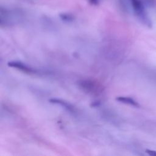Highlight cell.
Wrapping results in <instances>:
<instances>
[{
  "label": "cell",
  "mask_w": 156,
  "mask_h": 156,
  "mask_svg": "<svg viewBox=\"0 0 156 156\" xmlns=\"http://www.w3.org/2000/svg\"><path fill=\"white\" fill-rule=\"evenodd\" d=\"M132 9L140 20L148 27L152 26V23L145 11L144 6L141 0H130Z\"/></svg>",
  "instance_id": "6da1fadb"
},
{
  "label": "cell",
  "mask_w": 156,
  "mask_h": 156,
  "mask_svg": "<svg viewBox=\"0 0 156 156\" xmlns=\"http://www.w3.org/2000/svg\"><path fill=\"white\" fill-rule=\"evenodd\" d=\"M8 66L12 68H15L18 69H20L23 72L27 73H35V71L29 67L28 66L26 65L24 63H21L20 62H17V61H13V62H9L7 63Z\"/></svg>",
  "instance_id": "7a4b0ae2"
},
{
  "label": "cell",
  "mask_w": 156,
  "mask_h": 156,
  "mask_svg": "<svg viewBox=\"0 0 156 156\" xmlns=\"http://www.w3.org/2000/svg\"><path fill=\"white\" fill-rule=\"evenodd\" d=\"M116 100L119 102H122V103H124L126 104H129V105H130L133 107H140L139 104L136 101H135L133 99H132V98H130V97L120 96V97L116 98Z\"/></svg>",
  "instance_id": "3957f363"
},
{
  "label": "cell",
  "mask_w": 156,
  "mask_h": 156,
  "mask_svg": "<svg viewBox=\"0 0 156 156\" xmlns=\"http://www.w3.org/2000/svg\"><path fill=\"white\" fill-rule=\"evenodd\" d=\"M49 101L51 102V103H54V104H60L62 105V106H63L64 107L66 108L68 110H71V108H73L72 106L69 104L67 102H65L60 99H49Z\"/></svg>",
  "instance_id": "277c9868"
},
{
  "label": "cell",
  "mask_w": 156,
  "mask_h": 156,
  "mask_svg": "<svg viewBox=\"0 0 156 156\" xmlns=\"http://www.w3.org/2000/svg\"><path fill=\"white\" fill-rule=\"evenodd\" d=\"M60 16L62 20L65 21H71L73 20V16L69 14H65V13L61 14L60 15Z\"/></svg>",
  "instance_id": "5b68a950"
},
{
  "label": "cell",
  "mask_w": 156,
  "mask_h": 156,
  "mask_svg": "<svg viewBox=\"0 0 156 156\" xmlns=\"http://www.w3.org/2000/svg\"><path fill=\"white\" fill-rule=\"evenodd\" d=\"M146 152L151 156H156V151H153V150H151V149H146Z\"/></svg>",
  "instance_id": "8992f818"
},
{
  "label": "cell",
  "mask_w": 156,
  "mask_h": 156,
  "mask_svg": "<svg viewBox=\"0 0 156 156\" xmlns=\"http://www.w3.org/2000/svg\"><path fill=\"white\" fill-rule=\"evenodd\" d=\"M90 2L93 5H97L99 2V0H89Z\"/></svg>",
  "instance_id": "52a82bcc"
}]
</instances>
